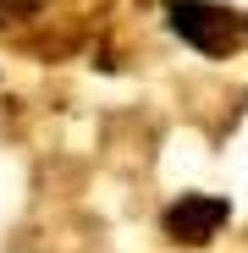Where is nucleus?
<instances>
[{"instance_id": "obj_2", "label": "nucleus", "mask_w": 248, "mask_h": 253, "mask_svg": "<svg viewBox=\"0 0 248 253\" xmlns=\"http://www.w3.org/2000/svg\"><path fill=\"white\" fill-rule=\"evenodd\" d=\"M226 198H204V193H188V198H177L171 209H165V231H171L177 242H210L221 226H226Z\"/></svg>"}, {"instance_id": "obj_1", "label": "nucleus", "mask_w": 248, "mask_h": 253, "mask_svg": "<svg viewBox=\"0 0 248 253\" xmlns=\"http://www.w3.org/2000/svg\"><path fill=\"white\" fill-rule=\"evenodd\" d=\"M165 17H171V28L188 39L198 55H232V50L243 44V33H248V22H243L237 11L210 6V0H171Z\"/></svg>"}]
</instances>
